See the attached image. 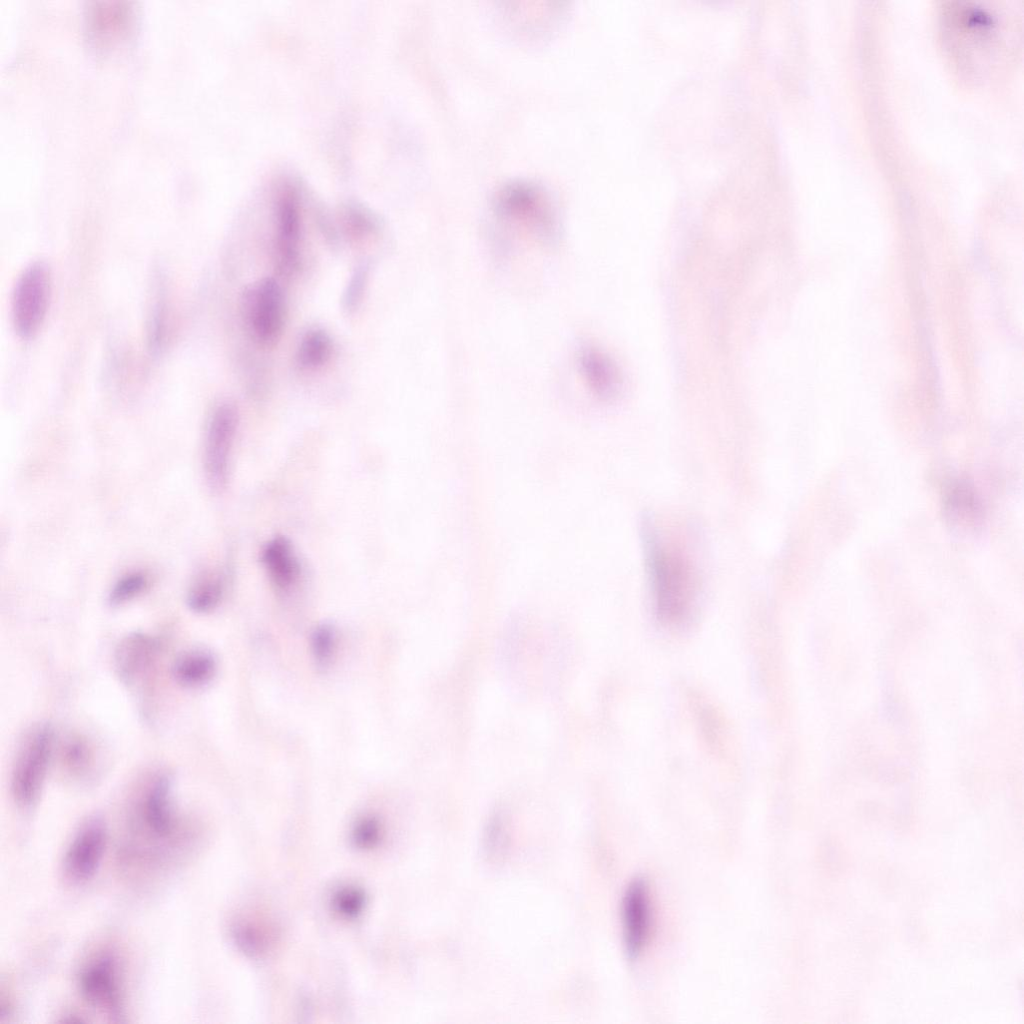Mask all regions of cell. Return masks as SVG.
I'll return each instance as SVG.
<instances>
[{"instance_id":"6","label":"cell","mask_w":1024,"mask_h":1024,"mask_svg":"<svg viewBox=\"0 0 1024 1024\" xmlns=\"http://www.w3.org/2000/svg\"><path fill=\"white\" fill-rule=\"evenodd\" d=\"M245 316L256 340L265 346L278 341L284 326V299L273 278L259 280L244 296Z\"/></svg>"},{"instance_id":"11","label":"cell","mask_w":1024,"mask_h":1024,"mask_svg":"<svg viewBox=\"0 0 1024 1024\" xmlns=\"http://www.w3.org/2000/svg\"><path fill=\"white\" fill-rule=\"evenodd\" d=\"M172 783L167 775L152 780L141 800L140 812L147 830L158 838L169 836L175 827Z\"/></svg>"},{"instance_id":"23","label":"cell","mask_w":1024,"mask_h":1024,"mask_svg":"<svg viewBox=\"0 0 1024 1024\" xmlns=\"http://www.w3.org/2000/svg\"><path fill=\"white\" fill-rule=\"evenodd\" d=\"M369 266L362 264L353 272L343 296V306L347 312H353L360 304L367 285Z\"/></svg>"},{"instance_id":"20","label":"cell","mask_w":1024,"mask_h":1024,"mask_svg":"<svg viewBox=\"0 0 1024 1024\" xmlns=\"http://www.w3.org/2000/svg\"><path fill=\"white\" fill-rule=\"evenodd\" d=\"M150 585L149 575L142 570H133L122 575L109 593L113 606L125 604L144 593Z\"/></svg>"},{"instance_id":"21","label":"cell","mask_w":1024,"mask_h":1024,"mask_svg":"<svg viewBox=\"0 0 1024 1024\" xmlns=\"http://www.w3.org/2000/svg\"><path fill=\"white\" fill-rule=\"evenodd\" d=\"M311 653L315 664L321 669L327 668L336 649V631L330 624L317 626L311 635Z\"/></svg>"},{"instance_id":"19","label":"cell","mask_w":1024,"mask_h":1024,"mask_svg":"<svg viewBox=\"0 0 1024 1024\" xmlns=\"http://www.w3.org/2000/svg\"><path fill=\"white\" fill-rule=\"evenodd\" d=\"M332 349V340L327 332L319 328L310 329L299 343L297 362L305 369L318 368L329 360Z\"/></svg>"},{"instance_id":"16","label":"cell","mask_w":1024,"mask_h":1024,"mask_svg":"<svg viewBox=\"0 0 1024 1024\" xmlns=\"http://www.w3.org/2000/svg\"><path fill=\"white\" fill-rule=\"evenodd\" d=\"M299 217L295 204L286 200L279 211L278 253L283 269L290 271L298 263Z\"/></svg>"},{"instance_id":"12","label":"cell","mask_w":1024,"mask_h":1024,"mask_svg":"<svg viewBox=\"0 0 1024 1024\" xmlns=\"http://www.w3.org/2000/svg\"><path fill=\"white\" fill-rule=\"evenodd\" d=\"M159 650L158 641L145 633L135 632L118 644L114 662L116 671L125 683H133L151 667Z\"/></svg>"},{"instance_id":"8","label":"cell","mask_w":1024,"mask_h":1024,"mask_svg":"<svg viewBox=\"0 0 1024 1024\" xmlns=\"http://www.w3.org/2000/svg\"><path fill=\"white\" fill-rule=\"evenodd\" d=\"M107 841L104 823L93 818L87 821L71 841L65 857L64 872L73 882L90 879L102 860Z\"/></svg>"},{"instance_id":"2","label":"cell","mask_w":1024,"mask_h":1024,"mask_svg":"<svg viewBox=\"0 0 1024 1024\" xmlns=\"http://www.w3.org/2000/svg\"><path fill=\"white\" fill-rule=\"evenodd\" d=\"M944 16L945 40L961 64H988L1004 48L1007 30L997 10L961 5L946 9Z\"/></svg>"},{"instance_id":"10","label":"cell","mask_w":1024,"mask_h":1024,"mask_svg":"<svg viewBox=\"0 0 1024 1024\" xmlns=\"http://www.w3.org/2000/svg\"><path fill=\"white\" fill-rule=\"evenodd\" d=\"M261 563L272 585L281 592L293 589L301 577V563L291 541L275 536L262 548Z\"/></svg>"},{"instance_id":"18","label":"cell","mask_w":1024,"mask_h":1024,"mask_svg":"<svg viewBox=\"0 0 1024 1024\" xmlns=\"http://www.w3.org/2000/svg\"><path fill=\"white\" fill-rule=\"evenodd\" d=\"M165 286L161 278L156 280L147 322V341L151 353L157 355L164 349L169 327Z\"/></svg>"},{"instance_id":"17","label":"cell","mask_w":1024,"mask_h":1024,"mask_svg":"<svg viewBox=\"0 0 1024 1024\" xmlns=\"http://www.w3.org/2000/svg\"><path fill=\"white\" fill-rule=\"evenodd\" d=\"M226 583V574L223 572H208L201 575L188 591V607L196 613L212 612L224 598Z\"/></svg>"},{"instance_id":"22","label":"cell","mask_w":1024,"mask_h":1024,"mask_svg":"<svg viewBox=\"0 0 1024 1024\" xmlns=\"http://www.w3.org/2000/svg\"><path fill=\"white\" fill-rule=\"evenodd\" d=\"M236 944L244 951L252 954L263 952L269 943L266 931L257 923L240 922L233 928Z\"/></svg>"},{"instance_id":"14","label":"cell","mask_w":1024,"mask_h":1024,"mask_svg":"<svg viewBox=\"0 0 1024 1024\" xmlns=\"http://www.w3.org/2000/svg\"><path fill=\"white\" fill-rule=\"evenodd\" d=\"M217 663L214 655L208 650L195 648L180 654L175 660L172 671L178 683L185 687H201L209 683L215 676Z\"/></svg>"},{"instance_id":"5","label":"cell","mask_w":1024,"mask_h":1024,"mask_svg":"<svg viewBox=\"0 0 1024 1024\" xmlns=\"http://www.w3.org/2000/svg\"><path fill=\"white\" fill-rule=\"evenodd\" d=\"M238 422L236 406L230 402H222L214 408L207 423L203 466L207 483L215 492L222 491L228 482Z\"/></svg>"},{"instance_id":"25","label":"cell","mask_w":1024,"mask_h":1024,"mask_svg":"<svg viewBox=\"0 0 1024 1024\" xmlns=\"http://www.w3.org/2000/svg\"><path fill=\"white\" fill-rule=\"evenodd\" d=\"M381 836V827L374 817H365L357 822L353 830V841L360 848L375 846Z\"/></svg>"},{"instance_id":"3","label":"cell","mask_w":1024,"mask_h":1024,"mask_svg":"<svg viewBox=\"0 0 1024 1024\" xmlns=\"http://www.w3.org/2000/svg\"><path fill=\"white\" fill-rule=\"evenodd\" d=\"M51 725L32 727L22 739L11 770V793L20 807L32 806L39 797L56 746Z\"/></svg>"},{"instance_id":"9","label":"cell","mask_w":1024,"mask_h":1024,"mask_svg":"<svg viewBox=\"0 0 1024 1024\" xmlns=\"http://www.w3.org/2000/svg\"><path fill=\"white\" fill-rule=\"evenodd\" d=\"M621 915L626 953L630 959H636L645 948L651 927L650 893L646 881L637 878L629 884L623 896Z\"/></svg>"},{"instance_id":"1","label":"cell","mask_w":1024,"mask_h":1024,"mask_svg":"<svg viewBox=\"0 0 1024 1024\" xmlns=\"http://www.w3.org/2000/svg\"><path fill=\"white\" fill-rule=\"evenodd\" d=\"M640 531L656 614L666 624H682L690 617L697 600L695 569L688 557L664 537L650 516L643 517Z\"/></svg>"},{"instance_id":"4","label":"cell","mask_w":1024,"mask_h":1024,"mask_svg":"<svg viewBox=\"0 0 1024 1024\" xmlns=\"http://www.w3.org/2000/svg\"><path fill=\"white\" fill-rule=\"evenodd\" d=\"M51 296V274L43 262L27 266L18 277L11 298V318L21 339L33 338L44 323Z\"/></svg>"},{"instance_id":"15","label":"cell","mask_w":1024,"mask_h":1024,"mask_svg":"<svg viewBox=\"0 0 1024 1024\" xmlns=\"http://www.w3.org/2000/svg\"><path fill=\"white\" fill-rule=\"evenodd\" d=\"M59 748L60 764L67 775L82 779L93 773L96 753L87 737L77 733L70 734Z\"/></svg>"},{"instance_id":"7","label":"cell","mask_w":1024,"mask_h":1024,"mask_svg":"<svg viewBox=\"0 0 1024 1024\" xmlns=\"http://www.w3.org/2000/svg\"><path fill=\"white\" fill-rule=\"evenodd\" d=\"M79 990L94 1008L121 1020L124 1016L123 997L116 960L110 954H101L89 961L81 970Z\"/></svg>"},{"instance_id":"13","label":"cell","mask_w":1024,"mask_h":1024,"mask_svg":"<svg viewBox=\"0 0 1024 1024\" xmlns=\"http://www.w3.org/2000/svg\"><path fill=\"white\" fill-rule=\"evenodd\" d=\"M579 363L589 387L598 397L609 400L619 394L621 375L606 354L596 348L585 347L580 353Z\"/></svg>"},{"instance_id":"24","label":"cell","mask_w":1024,"mask_h":1024,"mask_svg":"<svg viewBox=\"0 0 1024 1024\" xmlns=\"http://www.w3.org/2000/svg\"><path fill=\"white\" fill-rule=\"evenodd\" d=\"M336 910L345 917L357 916L364 905V894L356 887H344L334 895Z\"/></svg>"}]
</instances>
